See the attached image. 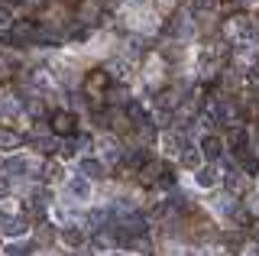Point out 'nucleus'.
Returning a JSON list of instances; mask_svg holds the SVG:
<instances>
[{"label": "nucleus", "mask_w": 259, "mask_h": 256, "mask_svg": "<svg viewBox=\"0 0 259 256\" xmlns=\"http://www.w3.org/2000/svg\"><path fill=\"white\" fill-rule=\"evenodd\" d=\"M221 33L227 42H237V46H249V39H253V20L246 17V13H237V17H227Z\"/></svg>", "instance_id": "f257e3e1"}, {"label": "nucleus", "mask_w": 259, "mask_h": 256, "mask_svg": "<svg viewBox=\"0 0 259 256\" xmlns=\"http://www.w3.org/2000/svg\"><path fill=\"white\" fill-rule=\"evenodd\" d=\"M107 84H110V75H107L104 68H94V71H88V75H84V81H81V91H84L91 101H97V98H104Z\"/></svg>", "instance_id": "f03ea898"}, {"label": "nucleus", "mask_w": 259, "mask_h": 256, "mask_svg": "<svg viewBox=\"0 0 259 256\" xmlns=\"http://www.w3.org/2000/svg\"><path fill=\"white\" fill-rule=\"evenodd\" d=\"M49 123H52V130L59 133V137H71V133H75L78 117L71 114V110H55V114L49 117Z\"/></svg>", "instance_id": "7ed1b4c3"}, {"label": "nucleus", "mask_w": 259, "mask_h": 256, "mask_svg": "<svg viewBox=\"0 0 259 256\" xmlns=\"http://www.w3.org/2000/svg\"><path fill=\"white\" fill-rule=\"evenodd\" d=\"M29 42H36V26L32 23H13L10 46H29Z\"/></svg>", "instance_id": "20e7f679"}, {"label": "nucleus", "mask_w": 259, "mask_h": 256, "mask_svg": "<svg viewBox=\"0 0 259 256\" xmlns=\"http://www.w3.org/2000/svg\"><path fill=\"white\" fill-rule=\"evenodd\" d=\"M78 20H81V26H91V23L104 20V17H101V7H97V0H81V4H78Z\"/></svg>", "instance_id": "39448f33"}, {"label": "nucleus", "mask_w": 259, "mask_h": 256, "mask_svg": "<svg viewBox=\"0 0 259 256\" xmlns=\"http://www.w3.org/2000/svg\"><path fill=\"white\" fill-rule=\"evenodd\" d=\"M26 227H29V224L23 221V218H0V234H7V237L26 234Z\"/></svg>", "instance_id": "423d86ee"}, {"label": "nucleus", "mask_w": 259, "mask_h": 256, "mask_svg": "<svg viewBox=\"0 0 259 256\" xmlns=\"http://www.w3.org/2000/svg\"><path fill=\"white\" fill-rule=\"evenodd\" d=\"M221 149H224V143H221V137H217V133H207V137L201 140V156H207L210 162L221 156Z\"/></svg>", "instance_id": "0eeeda50"}, {"label": "nucleus", "mask_w": 259, "mask_h": 256, "mask_svg": "<svg viewBox=\"0 0 259 256\" xmlns=\"http://www.w3.org/2000/svg\"><path fill=\"white\" fill-rule=\"evenodd\" d=\"M162 169H165V165H159V162H146L143 169H140V182L143 185H156V182H162Z\"/></svg>", "instance_id": "6e6552de"}, {"label": "nucleus", "mask_w": 259, "mask_h": 256, "mask_svg": "<svg viewBox=\"0 0 259 256\" xmlns=\"http://www.w3.org/2000/svg\"><path fill=\"white\" fill-rule=\"evenodd\" d=\"M23 146V137L16 130H0V149H4V153H13V149H20Z\"/></svg>", "instance_id": "1a4fd4ad"}, {"label": "nucleus", "mask_w": 259, "mask_h": 256, "mask_svg": "<svg viewBox=\"0 0 259 256\" xmlns=\"http://www.w3.org/2000/svg\"><path fill=\"white\" fill-rule=\"evenodd\" d=\"M81 175H84V179H104V165L97 162V159H81Z\"/></svg>", "instance_id": "9d476101"}, {"label": "nucleus", "mask_w": 259, "mask_h": 256, "mask_svg": "<svg viewBox=\"0 0 259 256\" xmlns=\"http://www.w3.org/2000/svg\"><path fill=\"white\" fill-rule=\"evenodd\" d=\"M198 185L201 188H214L217 185V169L214 165H201L198 169Z\"/></svg>", "instance_id": "9b49d317"}, {"label": "nucleus", "mask_w": 259, "mask_h": 256, "mask_svg": "<svg viewBox=\"0 0 259 256\" xmlns=\"http://www.w3.org/2000/svg\"><path fill=\"white\" fill-rule=\"evenodd\" d=\"M224 182H227V191H230V195H243V188H246V182H243V175H240L237 169L227 175Z\"/></svg>", "instance_id": "f8f14e48"}, {"label": "nucleus", "mask_w": 259, "mask_h": 256, "mask_svg": "<svg viewBox=\"0 0 259 256\" xmlns=\"http://www.w3.org/2000/svg\"><path fill=\"white\" fill-rule=\"evenodd\" d=\"M156 104H159L162 110H172L175 104H178V91H175V88H165V91H162L159 98H156Z\"/></svg>", "instance_id": "ddd939ff"}, {"label": "nucleus", "mask_w": 259, "mask_h": 256, "mask_svg": "<svg viewBox=\"0 0 259 256\" xmlns=\"http://www.w3.org/2000/svg\"><path fill=\"white\" fill-rule=\"evenodd\" d=\"M13 71H16V62L7 59V55H0V81H10Z\"/></svg>", "instance_id": "4468645a"}, {"label": "nucleus", "mask_w": 259, "mask_h": 256, "mask_svg": "<svg viewBox=\"0 0 259 256\" xmlns=\"http://www.w3.org/2000/svg\"><path fill=\"white\" fill-rule=\"evenodd\" d=\"M36 149H39V153H59L62 143L52 140V137H42V140H36Z\"/></svg>", "instance_id": "2eb2a0df"}, {"label": "nucleus", "mask_w": 259, "mask_h": 256, "mask_svg": "<svg viewBox=\"0 0 259 256\" xmlns=\"http://www.w3.org/2000/svg\"><path fill=\"white\" fill-rule=\"evenodd\" d=\"M104 71H107L110 78H123V75H126V62L113 59V62H107V65H104Z\"/></svg>", "instance_id": "dca6fc26"}, {"label": "nucleus", "mask_w": 259, "mask_h": 256, "mask_svg": "<svg viewBox=\"0 0 259 256\" xmlns=\"http://www.w3.org/2000/svg\"><path fill=\"white\" fill-rule=\"evenodd\" d=\"M26 107H29V114L36 117V120H42V117H46V101H42V98H29V101H26Z\"/></svg>", "instance_id": "f3484780"}, {"label": "nucleus", "mask_w": 259, "mask_h": 256, "mask_svg": "<svg viewBox=\"0 0 259 256\" xmlns=\"http://www.w3.org/2000/svg\"><path fill=\"white\" fill-rule=\"evenodd\" d=\"M42 179H46V182H59V179H62V165H59V162H46V165H42Z\"/></svg>", "instance_id": "a211bd4d"}, {"label": "nucleus", "mask_w": 259, "mask_h": 256, "mask_svg": "<svg viewBox=\"0 0 259 256\" xmlns=\"http://www.w3.org/2000/svg\"><path fill=\"white\" fill-rule=\"evenodd\" d=\"M32 250H36V240H32V243H10V246H7L10 256H29Z\"/></svg>", "instance_id": "6ab92c4d"}, {"label": "nucleus", "mask_w": 259, "mask_h": 256, "mask_svg": "<svg viewBox=\"0 0 259 256\" xmlns=\"http://www.w3.org/2000/svg\"><path fill=\"white\" fill-rule=\"evenodd\" d=\"M182 165L185 169H201V153L198 149H188V153L182 156Z\"/></svg>", "instance_id": "aec40b11"}, {"label": "nucleus", "mask_w": 259, "mask_h": 256, "mask_svg": "<svg viewBox=\"0 0 259 256\" xmlns=\"http://www.w3.org/2000/svg\"><path fill=\"white\" fill-rule=\"evenodd\" d=\"M62 240H65V243H71V246H78L81 240H84V234L75 230V227H68V230H62Z\"/></svg>", "instance_id": "412c9836"}, {"label": "nucleus", "mask_w": 259, "mask_h": 256, "mask_svg": "<svg viewBox=\"0 0 259 256\" xmlns=\"http://www.w3.org/2000/svg\"><path fill=\"white\" fill-rule=\"evenodd\" d=\"M88 191H91V188H88L84 179H75V182H71V195H75V198H88Z\"/></svg>", "instance_id": "4be33fe9"}, {"label": "nucleus", "mask_w": 259, "mask_h": 256, "mask_svg": "<svg viewBox=\"0 0 259 256\" xmlns=\"http://www.w3.org/2000/svg\"><path fill=\"white\" fill-rule=\"evenodd\" d=\"M240 162H243V169H246V172H259V159L253 156V153H246V156H240Z\"/></svg>", "instance_id": "5701e85b"}, {"label": "nucleus", "mask_w": 259, "mask_h": 256, "mask_svg": "<svg viewBox=\"0 0 259 256\" xmlns=\"http://www.w3.org/2000/svg\"><path fill=\"white\" fill-rule=\"evenodd\" d=\"M110 101H117V104H130V98H126V88L120 84V88H113L110 91Z\"/></svg>", "instance_id": "b1692460"}, {"label": "nucleus", "mask_w": 259, "mask_h": 256, "mask_svg": "<svg viewBox=\"0 0 259 256\" xmlns=\"http://www.w3.org/2000/svg\"><path fill=\"white\" fill-rule=\"evenodd\" d=\"M52 237H55V230H49V227H39V230H36V246H39V243H49Z\"/></svg>", "instance_id": "393cba45"}, {"label": "nucleus", "mask_w": 259, "mask_h": 256, "mask_svg": "<svg viewBox=\"0 0 259 256\" xmlns=\"http://www.w3.org/2000/svg\"><path fill=\"white\" fill-rule=\"evenodd\" d=\"M7 23H10V10H7V7H0V26H7Z\"/></svg>", "instance_id": "a878e982"}, {"label": "nucleus", "mask_w": 259, "mask_h": 256, "mask_svg": "<svg viewBox=\"0 0 259 256\" xmlns=\"http://www.w3.org/2000/svg\"><path fill=\"white\" fill-rule=\"evenodd\" d=\"M249 234H253V237L259 240V221H253V224H249Z\"/></svg>", "instance_id": "bb28decb"}, {"label": "nucleus", "mask_w": 259, "mask_h": 256, "mask_svg": "<svg viewBox=\"0 0 259 256\" xmlns=\"http://www.w3.org/2000/svg\"><path fill=\"white\" fill-rule=\"evenodd\" d=\"M7 4H16V0H7Z\"/></svg>", "instance_id": "cd10ccee"}]
</instances>
